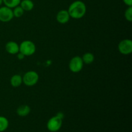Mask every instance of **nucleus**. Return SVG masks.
<instances>
[{"label":"nucleus","instance_id":"nucleus-6","mask_svg":"<svg viewBox=\"0 0 132 132\" xmlns=\"http://www.w3.org/2000/svg\"><path fill=\"white\" fill-rule=\"evenodd\" d=\"M118 50L123 55H129L132 52V41L130 39L121 40L118 45Z\"/></svg>","mask_w":132,"mask_h":132},{"label":"nucleus","instance_id":"nucleus-15","mask_svg":"<svg viewBox=\"0 0 132 132\" xmlns=\"http://www.w3.org/2000/svg\"><path fill=\"white\" fill-rule=\"evenodd\" d=\"M21 1V0H3V2L5 4V6L10 9H14L15 6L19 5Z\"/></svg>","mask_w":132,"mask_h":132},{"label":"nucleus","instance_id":"nucleus-14","mask_svg":"<svg viewBox=\"0 0 132 132\" xmlns=\"http://www.w3.org/2000/svg\"><path fill=\"white\" fill-rule=\"evenodd\" d=\"M9 125V120L3 116H0V132L5 131Z\"/></svg>","mask_w":132,"mask_h":132},{"label":"nucleus","instance_id":"nucleus-18","mask_svg":"<svg viewBox=\"0 0 132 132\" xmlns=\"http://www.w3.org/2000/svg\"><path fill=\"white\" fill-rule=\"evenodd\" d=\"M124 3L128 6H132V0H122Z\"/></svg>","mask_w":132,"mask_h":132},{"label":"nucleus","instance_id":"nucleus-1","mask_svg":"<svg viewBox=\"0 0 132 132\" xmlns=\"http://www.w3.org/2000/svg\"><path fill=\"white\" fill-rule=\"evenodd\" d=\"M70 17L73 19H79L83 18L86 12V6L84 2L79 0L73 1L68 9Z\"/></svg>","mask_w":132,"mask_h":132},{"label":"nucleus","instance_id":"nucleus-20","mask_svg":"<svg viewBox=\"0 0 132 132\" xmlns=\"http://www.w3.org/2000/svg\"><path fill=\"white\" fill-rule=\"evenodd\" d=\"M56 116H57L58 117H60V118L62 119H63L64 118V114H63V113H62V112H59V113H58L56 115Z\"/></svg>","mask_w":132,"mask_h":132},{"label":"nucleus","instance_id":"nucleus-12","mask_svg":"<svg viewBox=\"0 0 132 132\" xmlns=\"http://www.w3.org/2000/svg\"><path fill=\"white\" fill-rule=\"evenodd\" d=\"M19 5L24 11H30L34 7V3L32 0H22Z\"/></svg>","mask_w":132,"mask_h":132},{"label":"nucleus","instance_id":"nucleus-16","mask_svg":"<svg viewBox=\"0 0 132 132\" xmlns=\"http://www.w3.org/2000/svg\"><path fill=\"white\" fill-rule=\"evenodd\" d=\"M12 10L14 17H15V18H21L24 14V10L22 9L20 5H18V6L14 7Z\"/></svg>","mask_w":132,"mask_h":132},{"label":"nucleus","instance_id":"nucleus-10","mask_svg":"<svg viewBox=\"0 0 132 132\" xmlns=\"http://www.w3.org/2000/svg\"><path fill=\"white\" fill-rule=\"evenodd\" d=\"M30 107L27 104L21 105L17 108L16 113L20 117H26L28 116L30 112Z\"/></svg>","mask_w":132,"mask_h":132},{"label":"nucleus","instance_id":"nucleus-3","mask_svg":"<svg viewBox=\"0 0 132 132\" xmlns=\"http://www.w3.org/2000/svg\"><path fill=\"white\" fill-rule=\"evenodd\" d=\"M23 77V82L27 86H33L37 83L39 81L38 73L33 70L28 71L24 74Z\"/></svg>","mask_w":132,"mask_h":132},{"label":"nucleus","instance_id":"nucleus-17","mask_svg":"<svg viewBox=\"0 0 132 132\" xmlns=\"http://www.w3.org/2000/svg\"><path fill=\"white\" fill-rule=\"evenodd\" d=\"M125 18L128 21H132V6H128L125 12Z\"/></svg>","mask_w":132,"mask_h":132},{"label":"nucleus","instance_id":"nucleus-4","mask_svg":"<svg viewBox=\"0 0 132 132\" xmlns=\"http://www.w3.org/2000/svg\"><path fill=\"white\" fill-rule=\"evenodd\" d=\"M84 63L82 58L79 55H76L71 59L69 62V69L73 73H78L82 70Z\"/></svg>","mask_w":132,"mask_h":132},{"label":"nucleus","instance_id":"nucleus-5","mask_svg":"<svg viewBox=\"0 0 132 132\" xmlns=\"http://www.w3.org/2000/svg\"><path fill=\"white\" fill-rule=\"evenodd\" d=\"M63 124V119L57 116L51 117L48 121L46 127L47 129L51 132H56L61 129Z\"/></svg>","mask_w":132,"mask_h":132},{"label":"nucleus","instance_id":"nucleus-11","mask_svg":"<svg viewBox=\"0 0 132 132\" xmlns=\"http://www.w3.org/2000/svg\"><path fill=\"white\" fill-rule=\"evenodd\" d=\"M10 85L12 87L18 88L23 83V77L19 74H15L10 78Z\"/></svg>","mask_w":132,"mask_h":132},{"label":"nucleus","instance_id":"nucleus-8","mask_svg":"<svg viewBox=\"0 0 132 132\" xmlns=\"http://www.w3.org/2000/svg\"><path fill=\"white\" fill-rule=\"evenodd\" d=\"M5 50L6 52L12 55L18 54L19 52V45L15 41H9L5 45Z\"/></svg>","mask_w":132,"mask_h":132},{"label":"nucleus","instance_id":"nucleus-9","mask_svg":"<svg viewBox=\"0 0 132 132\" xmlns=\"http://www.w3.org/2000/svg\"><path fill=\"white\" fill-rule=\"evenodd\" d=\"M69 14L68 12V10H61L58 12L56 15V19L58 23L61 24H66L68 23L70 20Z\"/></svg>","mask_w":132,"mask_h":132},{"label":"nucleus","instance_id":"nucleus-19","mask_svg":"<svg viewBox=\"0 0 132 132\" xmlns=\"http://www.w3.org/2000/svg\"><path fill=\"white\" fill-rule=\"evenodd\" d=\"M24 57V55H23V54H22L21 53H20V52H19L18 54V58L19 59H23V58Z\"/></svg>","mask_w":132,"mask_h":132},{"label":"nucleus","instance_id":"nucleus-13","mask_svg":"<svg viewBox=\"0 0 132 132\" xmlns=\"http://www.w3.org/2000/svg\"><path fill=\"white\" fill-rule=\"evenodd\" d=\"M82 61H83L84 64H90L94 62V59H95V57L92 53L90 52H86L82 55Z\"/></svg>","mask_w":132,"mask_h":132},{"label":"nucleus","instance_id":"nucleus-2","mask_svg":"<svg viewBox=\"0 0 132 132\" xmlns=\"http://www.w3.org/2000/svg\"><path fill=\"white\" fill-rule=\"evenodd\" d=\"M36 50L34 43L30 40H24L19 45V52L24 56H30L33 55Z\"/></svg>","mask_w":132,"mask_h":132},{"label":"nucleus","instance_id":"nucleus-21","mask_svg":"<svg viewBox=\"0 0 132 132\" xmlns=\"http://www.w3.org/2000/svg\"><path fill=\"white\" fill-rule=\"evenodd\" d=\"M3 3V0H0V6H1Z\"/></svg>","mask_w":132,"mask_h":132},{"label":"nucleus","instance_id":"nucleus-7","mask_svg":"<svg viewBox=\"0 0 132 132\" xmlns=\"http://www.w3.org/2000/svg\"><path fill=\"white\" fill-rule=\"evenodd\" d=\"M14 18L12 9L4 6L0 7V21L6 23L12 20Z\"/></svg>","mask_w":132,"mask_h":132}]
</instances>
